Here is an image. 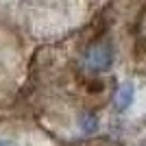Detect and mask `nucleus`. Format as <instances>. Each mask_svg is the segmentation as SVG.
<instances>
[{"label":"nucleus","mask_w":146,"mask_h":146,"mask_svg":"<svg viewBox=\"0 0 146 146\" xmlns=\"http://www.w3.org/2000/svg\"><path fill=\"white\" fill-rule=\"evenodd\" d=\"M111 61H113V50H111L109 44H105V42L94 44L85 55V66L90 68V70H94V72L107 70V68L111 66Z\"/></svg>","instance_id":"1"},{"label":"nucleus","mask_w":146,"mask_h":146,"mask_svg":"<svg viewBox=\"0 0 146 146\" xmlns=\"http://www.w3.org/2000/svg\"><path fill=\"white\" fill-rule=\"evenodd\" d=\"M133 100V85L131 83H124L120 87V94H118V105H120V109H127L129 105Z\"/></svg>","instance_id":"2"},{"label":"nucleus","mask_w":146,"mask_h":146,"mask_svg":"<svg viewBox=\"0 0 146 146\" xmlns=\"http://www.w3.org/2000/svg\"><path fill=\"white\" fill-rule=\"evenodd\" d=\"M0 146H5V142H0Z\"/></svg>","instance_id":"3"}]
</instances>
